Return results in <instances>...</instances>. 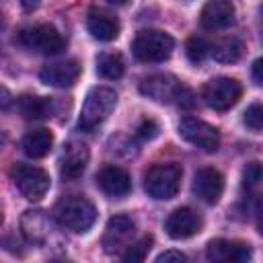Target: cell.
<instances>
[{
	"instance_id": "2e32d148",
	"label": "cell",
	"mask_w": 263,
	"mask_h": 263,
	"mask_svg": "<svg viewBox=\"0 0 263 263\" xmlns=\"http://www.w3.org/2000/svg\"><path fill=\"white\" fill-rule=\"evenodd\" d=\"M80 76V64L76 60H62V62H53L47 64L41 72L39 78L43 84L49 86H58V88H66L72 86Z\"/></svg>"
},
{
	"instance_id": "d6a6232c",
	"label": "cell",
	"mask_w": 263,
	"mask_h": 263,
	"mask_svg": "<svg viewBox=\"0 0 263 263\" xmlns=\"http://www.w3.org/2000/svg\"><path fill=\"white\" fill-rule=\"evenodd\" d=\"M107 2H111V4H117V6H123V4H127L129 0H107Z\"/></svg>"
},
{
	"instance_id": "d6986e66",
	"label": "cell",
	"mask_w": 263,
	"mask_h": 263,
	"mask_svg": "<svg viewBox=\"0 0 263 263\" xmlns=\"http://www.w3.org/2000/svg\"><path fill=\"white\" fill-rule=\"evenodd\" d=\"M53 146V136L49 129H31L29 134H25L23 138V152L29 158H43Z\"/></svg>"
},
{
	"instance_id": "3957f363",
	"label": "cell",
	"mask_w": 263,
	"mask_h": 263,
	"mask_svg": "<svg viewBox=\"0 0 263 263\" xmlns=\"http://www.w3.org/2000/svg\"><path fill=\"white\" fill-rule=\"evenodd\" d=\"M117 105V92L109 86H95L86 92V99L82 103L80 109V117H78V127L86 134L99 129L109 115L113 113Z\"/></svg>"
},
{
	"instance_id": "7402d4cb",
	"label": "cell",
	"mask_w": 263,
	"mask_h": 263,
	"mask_svg": "<svg viewBox=\"0 0 263 263\" xmlns=\"http://www.w3.org/2000/svg\"><path fill=\"white\" fill-rule=\"evenodd\" d=\"M21 224H23L25 236L29 240H35V242H41L45 238V234H47V228H49V222L43 216V212H31V210L25 212Z\"/></svg>"
},
{
	"instance_id": "83f0119b",
	"label": "cell",
	"mask_w": 263,
	"mask_h": 263,
	"mask_svg": "<svg viewBox=\"0 0 263 263\" xmlns=\"http://www.w3.org/2000/svg\"><path fill=\"white\" fill-rule=\"evenodd\" d=\"M158 132H160V125H158L154 119H144V121L140 123L138 132H136V136L146 142V140H154V138L158 136Z\"/></svg>"
},
{
	"instance_id": "ac0fdd59",
	"label": "cell",
	"mask_w": 263,
	"mask_h": 263,
	"mask_svg": "<svg viewBox=\"0 0 263 263\" xmlns=\"http://www.w3.org/2000/svg\"><path fill=\"white\" fill-rule=\"evenodd\" d=\"M88 33L99 41H113L119 35V21L103 10H90L86 18Z\"/></svg>"
},
{
	"instance_id": "8fae6325",
	"label": "cell",
	"mask_w": 263,
	"mask_h": 263,
	"mask_svg": "<svg viewBox=\"0 0 263 263\" xmlns=\"http://www.w3.org/2000/svg\"><path fill=\"white\" fill-rule=\"evenodd\" d=\"M193 193L197 199H201L203 203H218L222 193H224V177L218 168L212 166H203L195 173L193 177Z\"/></svg>"
},
{
	"instance_id": "ba28073f",
	"label": "cell",
	"mask_w": 263,
	"mask_h": 263,
	"mask_svg": "<svg viewBox=\"0 0 263 263\" xmlns=\"http://www.w3.org/2000/svg\"><path fill=\"white\" fill-rule=\"evenodd\" d=\"M242 97V84L230 76L212 78L203 86V101L214 111H228Z\"/></svg>"
},
{
	"instance_id": "f1b7e54d",
	"label": "cell",
	"mask_w": 263,
	"mask_h": 263,
	"mask_svg": "<svg viewBox=\"0 0 263 263\" xmlns=\"http://www.w3.org/2000/svg\"><path fill=\"white\" fill-rule=\"evenodd\" d=\"M154 261L156 263H183V261H187V257L181 251H164V253L156 255Z\"/></svg>"
},
{
	"instance_id": "30bf717a",
	"label": "cell",
	"mask_w": 263,
	"mask_h": 263,
	"mask_svg": "<svg viewBox=\"0 0 263 263\" xmlns=\"http://www.w3.org/2000/svg\"><path fill=\"white\" fill-rule=\"evenodd\" d=\"M136 234V224L129 216H113L103 234V249L109 255H121L129 245Z\"/></svg>"
},
{
	"instance_id": "277c9868",
	"label": "cell",
	"mask_w": 263,
	"mask_h": 263,
	"mask_svg": "<svg viewBox=\"0 0 263 263\" xmlns=\"http://www.w3.org/2000/svg\"><path fill=\"white\" fill-rule=\"evenodd\" d=\"M175 47V41L168 33L158 31V29H144L134 37L132 51L136 60L144 64H158L171 58Z\"/></svg>"
},
{
	"instance_id": "cb8c5ba5",
	"label": "cell",
	"mask_w": 263,
	"mask_h": 263,
	"mask_svg": "<svg viewBox=\"0 0 263 263\" xmlns=\"http://www.w3.org/2000/svg\"><path fill=\"white\" fill-rule=\"evenodd\" d=\"M152 249V236H144L142 240H138V242H134V245H129L123 253H121V259L123 261H144L146 257H148V251Z\"/></svg>"
},
{
	"instance_id": "8992f818",
	"label": "cell",
	"mask_w": 263,
	"mask_h": 263,
	"mask_svg": "<svg viewBox=\"0 0 263 263\" xmlns=\"http://www.w3.org/2000/svg\"><path fill=\"white\" fill-rule=\"evenodd\" d=\"M12 183L18 189V193L29 199V201H39L45 197V193L49 191L51 179L49 175L39 168V166H31V164H16L10 171Z\"/></svg>"
},
{
	"instance_id": "4fadbf2b",
	"label": "cell",
	"mask_w": 263,
	"mask_h": 263,
	"mask_svg": "<svg viewBox=\"0 0 263 263\" xmlns=\"http://www.w3.org/2000/svg\"><path fill=\"white\" fill-rule=\"evenodd\" d=\"M199 228H201V218L191 208H177L175 212L168 214V218L164 222L166 234L175 240L191 238L193 234L199 232Z\"/></svg>"
},
{
	"instance_id": "f546056e",
	"label": "cell",
	"mask_w": 263,
	"mask_h": 263,
	"mask_svg": "<svg viewBox=\"0 0 263 263\" xmlns=\"http://www.w3.org/2000/svg\"><path fill=\"white\" fill-rule=\"evenodd\" d=\"M14 105V97L6 86H0V111H8Z\"/></svg>"
},
{
	"instance_id": "d4e9b609",
	"label": "cell",
	"mask_w": 263,
	"mask_h": 263,
	"mask_svg": "<svg viewBox=\"0 0 263 263\" xmlns=\"http://www.w3.org/2000/svg\"><path fill=\"white\" fill-rule=\"evenodd\" d=\"M185 53H187V60L193 62V64H199L203 62V58L210 53V45L205 43V39L201 37H191L185 45Z\"/></svg>"
},
{
	"instance_id": "9c48e42d",
	"label": "cell",
	"mask_w": 263,
	"mask_h": 263,
	"mask_svg": "<svg viewBox=\"0 0 263 263\" xmlns=\"http://www.w3.org/2000/svg\"><path fill=\"white\" fill-rule=\"evenodd\" d=\"M179 136L203 152H216L220 146L218 129L197 117H183L179 123Z\"/></svg>"
},
{
	"instance_id": "9a60e30c",
	"label": "cell",
	"mask_w": 263,
	"mask_h": 263,
	"mask_svg": "<svg viewBox=\"0 0 263 263\" xmlns=\"http://www.w3.org/2000/svg\"><path fill=\"white\" fill-rule=\"evenodd\" d=\"M97 185L101 187L103 193L111 197H125L132 191V179L127 171L115 164H105L97 173Z\"/></svg>"
},
{
	"instance_id": "1f68e13d",
	"label": "cell",
	"mask_w": 263,
	"mask_h": 263,
	"mask_svg": "<svg viewBox=\"0 0 263 263\" xmlns=\"http://www.w3.org/2000/svg\"><path fill=\"white\" fill-rule=\"evenodd\" d=\"M21 4H23L25 10H35L41 4V0H21Z\"/></svg>"
},
{
	"instance_id": "ffe728a7",
	"label": "cell",
	"mask_w": 263,
	"mask_h": 263,
	"mask_svg": "<svg viewBox=\"0 0 263 263\" xmlns=\"http://www.w3.org/2000/svg\"><path fill=\"white\" fill-rule=\"evenodd\" d=\"M18 111L27 119H45L51 113V99L35 97V95H23L18 99Z\"/></svg>"
},
{
	"instance_id": "4316f807",
	"label": "cell",
	"mask_w": 263,
	"mask_h": 263,
	"mask_svg": "<svg viewBox=\"0 0 263 263\" xmlns=\"http://www.w3.org/2000/svg\"><path fill=\"white\" fill-rule=\"evenodd\" d=\"M261 183V164L259 162H249L242 171V185L247 189H257Z\"/></svg>"
},
{
	"instance_id": "7a4b0ae2",
	"label": "cell",
	"mask_w": 263,
	"mask_h": 263,
	"mask_svg": "<svg viewBox=\"0 0 263 263\" xmlns=\"http://www.w3.org/2000/svg\"><path fill=\"white\" fill-rule=\"evenodd\" d=\"M140 92L156 103H177L181 107H193V92L173 74H152L140 82Z\"/></svg>"
},
{
	"instance_id": "484cf974",
	"label": "cell",
	"mask_w": 263,
	"mask_h": 263,
	"mask_svg": "<svg viewBox=\"0 0 263 263\" xmlns=\"http://www.w3.org/2000/svg\"><path fill=\"white\" fill-rule=\"evenodd\" d=\"M245 125L253 132H261V127H263V107H261V103H253L245 111Z\"/></svg>"
},
{
	"instance_id": "603a6c76",
	"label": "cell",
	"mask_w": 263,
	"mask_h": 263,
	"mask_svg": "<svg viewBox=\"0 0 263 263\" xmlns=\"http://www.w3.org/2000/svg\"><path fill=\"white\" fill-rule=\"evenodd\" d=\"M97 72L107 80H117L125 72L123 58L119 53H101L97 60Z\"/></svg>"
},
{
	"instance_id": "e0dca14e",
	"label": "cell",
	"mask_w": 263,
	"mask_h": 263,
	"mask_svg": "<svg viewBox=\"0 0 263 263\" xmlns=\"http://www.w3.org/2000/svg\"><path fill=\"white\" fill-rule=\"evenodd\" d=\"M88 148L84 144L72 142L66 146L62 160H60V175L64 181H76L82 177V173L86 171L88 164Z\"/></svg>"
},
{
	"instance_id": "7c38bea8",
	"label": "cell",
	"mask_w": 263,
	"mask_h": 263,
	"mask_svg": "<svg viewBox=\"0 0 263 263\" xmlns=\"http://www.w3.org/2000/svg\"><path fill=\"white\" fill-rule=\"evenodd\" d=\"M253 255L251 245L242 240H228V238H214L205 247V257L216 263H228V261H249Z\"/></svg>"
},
{
	"instance_id": "6da1fadb",
	"label": "cell",
	"mask_w": 263,
	"mask_h": 263,
	"mask_svg": "<svg viewBox=\"0 0 263 263\" xmlns=\"http://www.w3.org/2000/svg\"><path fill=\"white\" fill-rule=\"evenodd\" d=\"M53 218L58 224L72 232H88L97 222V208L90 199L82 195H66L53 208Z\"/></svg>"
},
{
	"instance_id": "5bb4252c",
	"label": "cell",
	"mask_w": 263,
	"mask_h": 263,
	"mask_svg": "<svg viewBox=\"0 0 263 263\" xmlns=\"http://www.w3.org/2000/svg\"><path fill=\"white\" fill-rule=\"evenodd\" d=\"M199 23L208 31L230 27L234 23V4L230 0H208L201 8Z\"/></svg>"
},
{
	"instance_id": "5b68a950",
	"label": "cell",
	"mask_w": 263,
	"mask_h": 263,
	"mask_svg": "<svg viewBox=\"0 0 263 263\" xmlns=\"http://www.w3.org/2000/svg\"><path fill=\"white\" fill-rule=\"evenodd\" d=\"M181 177H183V168L175 162L154 164L144 175V189L150 197L166 201L177 195L181 187Z\"/></svg>"
},
{
	"instance_id": "44dd1931",
	"label": "cell",
	"mask_w": 263,
	"mask_h": 263,
	"mask_svg": "<svg viewBox=\"0 0 263 263\" xmlns=\"http://www.w3.org/2000/svg\"><path fill=\"white\" fill-rule=\"evenodd\" d=\"M210 53L216 62L222 64H232L240 58L242 53V43L236 37H224L220 41H216L214 45H210Z\"/></svg>"
},
{
	"instance_id": "4dcf8cb0",
	"label": "cell",
	"mask_w": 263,
	"mask_h": 263,
	"mask_svg": "<svg viewBox=\"0 0 263 263\" xmlns=\"http://www.w3.org/2000/svg\"><path fill=\"white\" fill-rule=\"evenodd\" d=\"M253 80H255L257 86L263 84V78H261V60H255L253 62Z\"/></svg>"
},
{
	"instance_id": "52a82bcc",
	"label": "cell",
	"mask_w": 263,
	"mask_h": 263,
	"mask_svg": "<svg viewBox=\"0 0 263 263\" xmlns=\"http://www.w3.org/2000/svg\"><path fill=\"white\" fill-rule=\"evenodd\" d=\"M18 43L31 51L45 53V55H55L66 47V41L60 35V31L45 23L23 29L18 33Z\"/></svg>"
}]
</instances>
